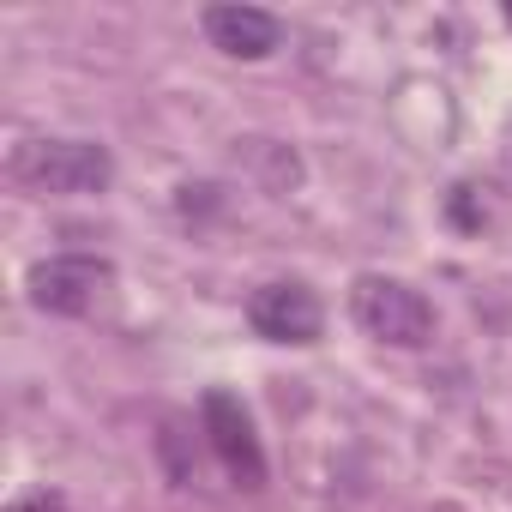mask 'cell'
I'll use <instances>...</instances> for the list:
<instances>
[{"instance_id":"cell-1","label":"cell","mask_w":512,"mask_h":512,"mask_svg":"<svg viewBox=\"0 0 512 512\" xmlns=\"http://www.w3.org/2000/svg\"><path fill=\"white\" fill-rule=\"evenodd\" d=\"M350 314H356V326H362L368 338L398 344V350H422V344L434 338V302H428L422 290H410L404 278H380V272L356 278Z\"/></svg>"},{"instance_id":"cell-2","label":"cell","mask_w":512,"mask_h":512,"mask_svg":"<svg viewBox=\"0 0 512 512\" xmlns=\"http://www.w3.org/2000/svg\"><path fill=\"white\" fill-rule=\"evenodd\" d=\"M13 175L43 193H103L115 181V157L97 139H37V145H19Z\"/></svg>"},{"instance_id":"cell-3","label":"cell","mask_w":512,"mask_h":512,"mask_svg":"<svg viewBox=\"0 0 512 512\" xmlns=\"http://www.w3.org/2000/svg\"><path fill=\"white\" fill-rule=\"evenodd\" d=\"M109 278H115V266L109 260H97V253H55V260H37L31 266V278H25V290H31V302L43 308V314H91L97 308V296L109 290Z\"/></svg>"},{"instance_id":"cell-4","label":"cell","mask_w":512,"mask_h":512,"mask_svg":"<svg viewBox=\"0 0 512 512\" xmlns=\"http://www.w3.org/2000/svg\"><path fill=\"white\" fill-rule=\"evenodd\" d=\"M199 416H205V440H211L217 464L241 488H266V452H260V434H253V416L241 410V398L235 392H205Z\"/></svg>"},{"instance_id":"cell-5","label":"cell","mask_w":512,"mask_h":512,"mask_svg":"<svg viewBox=\"0 0 512 512\" xmlns=\"http://www.w3.org/2000/svg\"><path fill=\"white\" fill-rule=\"evenodd\" d=\"M247 326L272 344H314L326 326V308L308 284H266L247 302Z\"/></svg>"},{"instance_id":"cell-6","label":"cell","mask_w":512,"mask_h":512,"mask_svg":"<svg viewBox=\"0 0 512 512\" xmlns=\"http://www.w3.org/2000/svg\"><path fill=\"white\" fill-rule=\"evenodd\" d=\"M205 37L235 61H266L284 43V25L260 7H205Z\"/></svg>"},{"instance_id":"cell-7","label":"cell","mask_w":512,"mask_h":512,"mask_svg":"<svg viewBox=\"0 0 512 512\" xmlns=\"http://www.w3.org/2000/svg\"><path fill=\"white\" fill-rule=\"evenodd\" d=\"M13 512H61V500H55V494H31V500H19Z\"/></svg>"},{"instance_id":"cell-8","label":"cell","mask_w":512,"mask_h":512,"mask_svg":"<svg viewBox=\"0 0 512 512\" xmlns=\"http://www.w3.org/2000/svg\"><path fill=\"white\" fill-rule=\"evenodd\" d=\"M440 512H458V506H440Z\"/></svg>"}]
</instances>
